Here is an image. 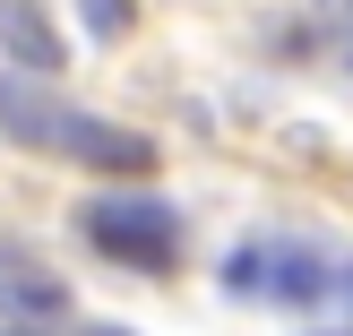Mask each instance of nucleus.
Instances as JSON below:
<instances>
[{
	"instance_id": "obj_8",
	"label": "nucleus",
	"mask_w": 353,
	"mask_h": 336,
	"mask_svg": "<svg viewBox=\"0 0 353 336\" xmlns=\"http://www.w3.org/2000/svg\"><path fill=\"white\" fill-rule=\"evenodd\" d=\"M86 336H130V328H86Z\"/></svg>"
},
{
	"instance_id": "obj_9",
	"label": "nucleus",
	"mask_w": 353,
	"mask_h": 336,
	"mask_svg": "<svg viewBox=\"0 0 353 336\" xmlns=\"http://www.w3.org/2000/svg\"><path fill=\"white\" fill-rule=\"evenodd\" d=\"M0 336H34V328H0Z\"/></svg>"
},
{
	"instance_id": "obj_2",
	"label": "nucleus",
	"mask_w": 353,
	"mask_h": 336,
	"mask_svg": "<svg viewBox=\"0 0 353 336\" xmlns=\"http://www.w3.org/2000/svg\"><path fill=\"white\" fill-rule=\"evenodd\" d=\"M78 233L121 268H172V250H181V216L164 199H86Z\"/></svg>"
},
{
	"instance_id": "obj_7",
	"label": "nucleus",
	"mask_w": 353,
	"mask_h": 336,
	"mask_svg": "<svg viewBox=\"0 0 353 336\" xmlns=\"http://www.w3.org/2000/svg\"><path fill=\"white\" fill-rule=\"evenodd\" d=\"M336 302H353V259H345V268H336Z\"/></svg>"
},
{
	"instance_id": "obj_6",
	"label": "nucleus",
	"mask_w": 353,
	"mask_h": 336,
	"mask_svg": "<svg viewBox=\"0 0 353 336\" xmlns=\"http://www.w3.org/2000/svg\"><path fill=\"white\" fill-rule=\"evenodd\" d=\"M86 17H95V34H130L138 0H86Z\"/></svg>"
},
{
	"instance_id": "obj_1",
	"label": "nucleus",
	"mask_w": 353,
	"mask_h": 336,
	"mask_svg": "<svg viewBox=\"0 0 353 336\" xmlns=\"http://www.w3.org/2000/svg\"><path fill=\"white\" fill-rule=\"evenodd\" d=\"M0 130L26 138V147H43V155L95 164V172H147L155 164V138L147 130L95 121V112H78V103H61L52 86H26V78H0Z\"/></svg>"
},
{
	"instance_id": "obj_5",
	"label": "nucleus",
	"mask_w": 353,
	"mask_h": 336,
	"mask_svg": "<svg viewBox=\"0 0 353 336\" xmlns=\"http://www.w3.org/2000/svg\"><path fill=\"white\" fill-rule=\"evenodd\" d=\"M224 293H241V302H259V293H268V241L224 250Z\"/></svg>"
},
{
	"instance_id": "obj_4",
	"label": "nucleus",
	"mask_w": 353,
	"mask_h": 336,
	"mask_svg": "<svg viewBox=\"0 0 353 336\" xmlns=\"http://www.w3.org/2000/svg\"><path fill=\"white\" fill-rule=\"evenodd\" d=\"M0 52H9V69H26V78H52V69L69 61V43L43 17V0H0Z\"/></svg>"
},
{
	"instance_id": "obj_3",
	"label": "nucleus",
	"mask_w": 353,
	"mask_h": 336,
	"mask_svg": "<svg viewBox=\"0 0 353 336\" xmlns=\"http://www.w3.org/2000/svg\"><path fill=\"white\" fill-rule=\"evenodd\" d=\"M259 302H293V310L336 302V259L319 241H268V293Z\"/></svg>"
}]
</instances>
